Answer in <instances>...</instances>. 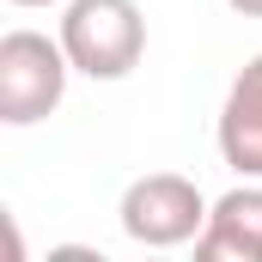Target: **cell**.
Instances as JSON below:
<instances>
[{
  "label": "cell",
  "instance_id": "7a4b0ae2",
  "mask_svg": "<svg viewBox=\"0 0 262 262\" xmlns=\"http://www.w3.org/2000/svg\"><path fill=\"white\" fill-rule=\"evenodd\" d=\"M67 73H73V61H67L61 37L49 43L43 31H6L0 37V122L31 128L49 110H61Z\"/></svg>",
  "mask_w": 262,
  "mask_h": 262
},
{
  "label": "cell",
  "instance_id": "277c9868",
  "mask_svg": "<svg viewBox=\"0 0 262 262\" xmlns=\"http://www.w3.org/2000/svg\"><path fill=\"white\" fill-rule=\"evenodd\" d=\"M195 256L201 262H262V183L256 177L207 207Z\"/></svg>",
  "mask_w": 262,
  "mask_h": 262
},
{
  "label": "cell",
  "instance_id": "8992f818",
  "mask_svg": "<svg viewBox=\"0 0 262 262\" xmlns=\"http://www.w3.org/2000/svg\"><path fill=\"white\" fill-rule=\"evenodd\" d=\"M232 12H244V18H262V0H226Z\"/></svg>",
  "mask_w": 262,
  "mask_h": 262
},
{
  "label": "cell",
  "instance_id": "5b68a950",
  "mask_svg": "<svg viewBox=\"0 0 262 262\" xmlns=\"http://www.w3.org/2000/svg\"><path fill=\"white\" fill-rule=\"evenodd\" d=\"M220 159L238 177L262 183V55H250L238 67V79L220 104Z\"/></svg>",
  "mask_w": 262,
  "mask_h": 262
},
{
  "label": "cell",
  "instance_id": "3957f363",
  "mask_svg": "<svg viewBox=\"0 0 262 262\" xmlns=\"http://www.w3.org/2000/svg\"><path fill=\"white\" fill-rule=\"evenodd\" d=\"M201 226H207V201L177 171L134 177L122 189V232L134 244H146V250H177V244L201 238Z\"/></svg>",
  "mask_w": 262,
  "mask_h": 262
},
{
  "label": "cell",
  "instance_id": "6da1fadb",
  "mask_svg": "<svg viewBox=\"0 0 262 262\" xmlns=\"http://www.w3.org/2000/svg\"><path fill=\"white\" fill-rule=\"evenodd\" d=\"M61 49L85 79H128L146 55V18L134 0H67Z\"/></svg>",
  "mask_w": 262,
  "mask_h": 262
},
{
  "label": "cell",
  "instance_id": "52a82bcc",
  "mask_svg": "<svg viewBox=\"0 0 262 262\" xmlns=\"http://www.w3.org/2000/svg\"><path fill=\"white\" fill-rule=\"evenodd\" d=\"M12 6H49V0H12Z\"/></svg>",
  "mask_w": 262,
  "mask_h": 262
}]
</instances>
